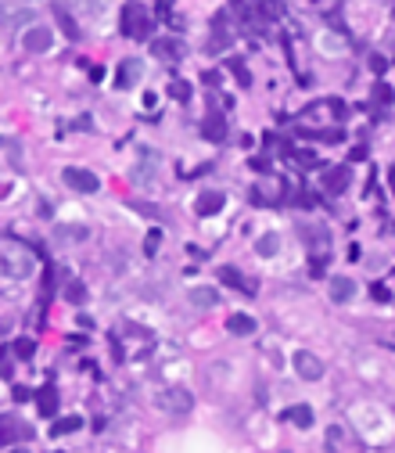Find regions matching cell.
<instances>
[{"label":"cell","mask_w":395,"mask_h":453,"mask_svg":"<svg viewBox=\"0 0 395 453\" xmlns=\"http://www.w3.org/2000/svg\"><path fill=\"white\" fill-rule=\"evenodd\" d=\"M151 51L158 58H166V61H177V58H183V43L180 40H155Z\"/></svg>","instance_id":"17"},{"label":"cell","mask_w":395,"mask_h":453,"mask_svg":"<svg viewBox=\"0 0 395 453\" xmlns=\"http://www.w3.org/2000/svg\"><path fill=\"white\" fill-rule=\"evenodd\" d=\"M65 184H69V187H76V191H83V195H93V191L101 187V184H98V177H93L90 169H76V166H72V169H65Z\"/></svg>","instance_id":"7"},{"label":"cell","mask_w":395,"mask_h":453,"mask_svg":"<svg viewBox=\"0 0 395 453\" xmlns=\"http://www.w3.org/2000/svg\"><path fill=\"white\" fill-rule=\"evenodd\" d=\"M122 33H126V36H133V40L151 36V19H148V11L140 8L137 0H130V4L122 8Z\"/></svg>","instance_id":"2"},{"label":"cell","mask_w":395,"mask_h":453,"mask_svg":"<svg viewBox=\"0 0 395 453\" xmlns=\"http://www.w3.org/2000/svg\"><path fill=\"white\" fill-rule=\"evenodd\" d=\"M36 270V256L22 241H0V274L11 280H29Z\"/></svg>","instance_id":"1"},{"label":"cell","mask_w":395,"mask_h":453,"mask_svg":"<svg viewBox=\"0 0 395 453\" xmlns=\"http://www.w3.org/2000/svg\"><path fill=\"white\" fill-rule=\"evenodd\" d=\"M223 195L219 191H205V195H198V201H194V209H198V216H216L219 209H223Z\"/></svg>","instance_id":"11"},{"label":"cell","mask_w":395,"mask_h":453,"mask_svg":"<svg viewBox=\"0 0 395 453\" xmlns=\"http://www.w3.org/2000/svg\"><path fill=\"white\" fill-rule=\"evenodd\" d=\"M256 252L259 256H277L280 252V238L277 234H262V238H256Z\"/></svg>","instance_id":"21"},{"label":"cell","mask_w":395,"mask_h":453,"mask_svg":"<svg viewBox=\"0 0 395 453\" xmlns=\"http://www.w3.org/2000/svg\"><path fill=\"white\" fill-rule=\"evenodd\" d=\"M370 295H374L377 302H388V288L385 285H370Z\"/></svg>","instance_id":"29"},{"label":"cell","mask_w":395,"mask_h":453,"mask_svg":"<svg viewBox=\"0 0 395 453\" xmlns=\"http://www.w3.org/2000/svg\"><path fill=\"white\" fill-rule=\"evenodd\" d=\"M284 453H288V450H284Z\"/></svg>","instance_id":"34"},{"label":"cell","mask_w":395,"mask_h":453,"mask_svg":"<svg viewBox=\"0 0 395 453\" xmlns=\"http://www.w3.org/2000/svg\"><path fill=\"white\" fill-rule=\"evenodd\" d=\"M191 302H194L198 309H212V306L219 302V291H216V288H194V291H191Z\"/></svg>","instance_id":"19"},{"label":"cell","mask_w":395,"mask_h":453,"mask_svg":"<svg viewBox=\"0 0 395 453\" xmlns=\"http://www.w3.org/2000/svg\"><path fill=\"white\" fill-rule=\"evenodd\" d=\"M36 399H40L36 407H40V414H43V417H51V414L58 410V393H54V385L40 388V396H36Z\"/></svg>","instance_id":"18"},{"label":"cell","mask_w":395,"mask_h":453,"mask_svg":"<svg viewBox=\"0 0 395 453\" xmlns=\"http://www.w3.org/2000/svg\"><path fill=\"white\" fill-rule=\"evenodd\" d=\"M356 295V280H349V277H335L330 280V299L335 302H349Z\"/></svg>","instance_id":"16"},{"label":"cell","mask_w":395,"mask_h":453,"mask_svg":"<svg viewBox=\"0 0 395 453\" xmlns=\"http://www.w3.org/2000/svg\"><path fill=\"white\" fill-rule=\"evenodd\" d=\"M349 184H352V169L349 166H330L324 173V187H327V191H335V195L345 191Z\"/></svg>","instance_id":"9"},{"label":"cell","mask_w":395,"mask_h":453,"mask_svg":"<svg viewBox=\"0 0 395 453\" xmlns=\"http://www.w3.org/2000/svg\"><path fill=\"white\" fill-rule=\"evenodd\" d=\"M29 439V425L19 414H0V446H11V443H22Z\"/></svg>","instance_id":"4"},{"label":"cell","mask_w":395,"mask_h":453,"mask_svg":"<svg viewBox=\"0 0 395 453\" xmlns=\"http://www.w3.org/2000/svg\"><path fill=\"white\" fill-rule=\"evenodd\" d=\"M227 331H230V335H256V317H248V313H230V317H227Z\"/></svg>","instance_id":"14"},{"label":"cell","mask_w":395,"mask_h":453,"mask_svg":"<svg viewBox=\"0 0 395 453\" xmlns=\"http://www.w3.org/2000/svg\"><path fill=\"white\" fill-rule=\"evenodd\" d=\"M76 428H83V417H58L51 425V435H69Z\"/></svg>","instance_id":"22"},{"label":"cell","mask_w":395,"mask_h":453,"mask_svg":"<svg viewBox=\"0 0 395 453\" xmlns=\"http://www.w3.org/2000/svg\"><path fill=\"white\" fill-rule=\"evenodd\" d=\"M11 453H29V450H11Z\"/></svg>","instance_id":"33"},{"label":"cell","mask_w":395,"mask_h":453,"mask_svg":"<svg viewBox=\"0 0 395 453\" xmlns=\"http://www.w3.org/2000/svg\"><path fill=\"white\" fill-rule=\"evenodd\" d=\"M140 76H144V65H140V58H126L122 65H119V76H115V87H133L140 83Z\"/></svg>","instance_id":"8"},{"label":"cell","mask_w":395,"mask_h":453,"mask_svg":"<svg viewBox=\"0 0 395 453\" xmlns=\"http://www.w3.org/2000/svg\"><path fill=\"white\" fill-rule=\"evenodd\" d=\"M51 43H54V33H51L47 25H36V22H33V25H29L25 33H22V47H25V54H43Z\"/></svg>","instance_id":"5"},{"label":"cell","mask_w":395,"mask_h":453,"mask_svg":"<svg viewBox=\"0 0 395 453\" xmlns=\"http://www.w3.org/2000/svg\"><path fill=\"white\" fill-rule=\"evenodd\" d=\"M295 371H298V378L316 382V378H324V360L320 356H313L309 349H298L295 353Z\"/></svg>","instance_id":"6"},{"label":"cell","mask_w":395,"mask_h":453,"mask_svg":"<svg viewBox=\"0 0 395 453\" xmlns=\"http://www.w3.org/2000/svg\"><path fill=\"white\" fill-rule=\"evenodd\" d=\"M14 353H19L22 360H29V356L36 353V342L33 338H14Z\"/></svg>","instance_id":"23"},{"label":"cell","mask_w":395,"mask_h":453,"mask_svg":"<svg viewBox=\"0 0 395 453\" xmlns=\"http://www.w3.org/2000/svg\"><path fill=\"white\" fill-rule=\"evenodd\" d=\"M219 280H223V285H234V288H241V291H248V295H256V280H245L241 277V270H237V267H223V270H219Z\"/></svg>","instance_id":"12"},{"label":"cell","mask_w":395,"mask_h":453,"mask_svg":"<svg viewBox=\"0 0 395 453\" xmlns=\"http://www.w3.org/2000/svg\"><path fill=\"white\" fill-rule=\"evenodd\" d=\"M158 407H162L166 414H191L194 396L187 393V388H166V393L158 396Z\"/></svg>","instance_id":"3"},{"label":"cell","mask_w":395,"mask_h":453,"mask_svg":"<svg viewBox=\"0 0 395 453\" xmlns=\"http://www.w3.org/2000/svg\"><path fill=\"white\" fill-rule=\"evenodd\" d=\"M54 19H58V25H61V33H65L69 40H79V25H76V19L65 11V8H54Z\"/></svg>","instance_id":"20"},{"label":"cell","mask_w":395,"mask_h":453,"mask_svg":"<svg viewBox=\"0 0 395 453\" xmlns=\"http://www.w3.org/2000/svg\"><path fill=\"white\" fill-rule=\"evenodd\" d=\"M169 90H172V98H177V101H187V98H191V87H187L183 80H172Z\"/></svg>","instance_id":"27"},{"label":"cell","mask_w":395,"mask_h":453,"mask_svg":"<svg viewBox=\"0 0 395 453\" xmlns=\"http://www.w3.org/2000/svg\"><path fill=\"white\" fill-rule=\"evenodd\" d=\"M295 159L302 162V166H316V155L313 151H295Z\"/></svg>","instance_id":"30"},{"label":"cell","mask_w":395,"mask_h":453,"mask_svg":"<svg viewBox=\"0 0 395 453\" xmlns=\"http://www.w3.org/2000/svg\"><path fill=\"white\" fill-rule=\"evenodd\" d=\"M230 69H234V76H237V83H241V87H251V76H248V69H245V61H241V58H234V61H230Z\"/></svg>","instance_id":"24"},{"label":"cell","mask_w":395,"mask_h":453,"mask_svg":"<svg viewBox=\"0 0 395 453\" xmlns=\"http://www.w3.org/2000/svg\"><path fill=\"white\" fill-rule=\"evenodd\" d=\"M158 245H162V230H151V234H148V241H144V256H155V252H158Z\"/></svg>","instance_id":"25"},{"label":"cell","mask_w":395,"mask_h":453,"mask_svg":"<svg viewBox=\"0 0 395 453\" xmlns=\"http://www.w3.org/2000/svg\"><path fill=\"white\" fill-rule=\"evenodd\" d=\"M370 69H374L377 76H381V72L388 69V61H385V58H377V54H374V58H370Z\"/></svg>","instance_id":"31"},{"label":"cell","mask_w":395,"mask_h":453,"mask_svg":"<svg viewBox=\"0 0 395 453\" xmlns=\"http://www.w3.org/2000/svg\"><path fill=\"white\" fill-rule=\"evenodd\" d=\"M374 101H377V104H392V87H388V83H377V87H374Z\"/></svg>","instance_id":"26"},{"label":"cell","mask_w":395,"mask_h":453,"mask_svg":"<svg viewBox=\"0 0 395 453\" xmlns=\"http://www.w3.org/2000/svg\"><path fill=\"white\" fill-rule=\"evenodd\" d=\"M280 417H284V421H291V425H298V428H313V407H306V403H298V407H288Z\"/></svg>","instance_id":"15"},{"label":"cell","mask_w":395,"mask_h":453,"mask_svg":"<svg viewBox=\"0 0 395 453\" xmlns=\"http://www.w3.org/2000/svg\"><path fill=\"white\" fill-rule=\"evenodd\" d=\"M201 133H205V140H223L227 137V122H223V115H205L201 119Z\"/></svg>","instance_id":"13"},{"label":"cell","mask_w":395,"mask_h":453,"mask_svg":"<svg viewBox=\"0 0 395 453\" xmlns=\"http://www.w3.org/2000/svg\"><path fill=\"white\" fill-rule=\"evenodd\" d=\"M65 295H69L72 302H79V299H83V295H87V288L79 285V280H72V285H69V291H65Z\"/></svg>","instance_id":"28"},{"label":"cell","mask_w":395,"mask_h":453,"mask_svg":"<svg viewBox=\"0 0 395 453\" xmlns=\"http://www.w3.org/2000/svg\"><path fill=\"white\" fill-rule=\"evenodd\" d=\"M25 22H33V11L29 8L0 4V25H25Z\"/></svg>","instance_id":"10"},{"label":"cell","mask_w":395,"mask_h":453,"mask_svg":"<svg viewBox=\"0 0 395 453\" xmlns=\"http://www.w3.org/2000/svg\"><path fill=\"white\" fill-rule=\"evenodd\" d=\"M388 184H392V191H395V169H392V177H388Z\"/></svg>","instance_id":"32"}]
</instances>
